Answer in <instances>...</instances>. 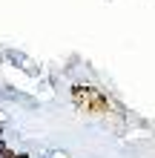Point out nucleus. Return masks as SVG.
<instances>
[{"instance_id": "f257e3e1", "label": "nucleus", "mask_w": 155, "mask_h": 158, "mask_svg": "<svg viewBox=\"0 0 155 158\" xmlns=\"http://www.w3.org/2000/svg\"><path fill=\"white\" fill-rule=\"evenodd\" d=\"M72 98H75V104L84 106L86 112H101L104 115V112L112 109V106H109V101L98 89H92V86H75V89H72Z\"/></svg>"}]
</instances>
